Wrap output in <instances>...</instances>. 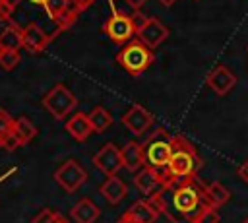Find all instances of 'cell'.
<instances>
[{
    "label": "cell",
    "instance_id": "obj_1",
    "mask_svg": "<svg viewBox=\"0 0 248 223\" xmlns=\"http://www.w3.org/2000/svg\"><path fill=\"white\" fill-rule=\"evenodd\" d=\"M147 202L169 217L170 223H196L205 207L211 206L207 196V184L198 176L169 180Z\"/></svg>",
    "mask_w": 248,
    "mask_h": 223
},
{
    "label": "cell",
    "instance_id": "obj_2",
    "mask_svg": "<svg viewBox=\"0 0 248 223\" xmlns=\"http://www.w3.org/2000/svg\"><path fill=\"white\" fill-rule=\"evenodd\" d=\"M200 167H202V159L196 147L184 136H172V155L167 165V182L196 176Z\"/></svg>",
    "mask_w": 248,
    "mask_h": 223
},
{
    "label": "cell",
    "instance_id": "obj_3",
    "mask_svg": "<svg viewBox=\"0 0 248 223\" xmlns=\"http://www.w3.org/2000/svg\"><path fill=\"white\" fill-rule=\"evenodd\" d=\"M118 64L132 76H140L143 70H147L153 62V48L143 45L140 39L128 41L124 48L116 54Z\"/></svg>",
    "mask_w": 248,
    "mask_h": 223
},
{
    "label": "cell",
    "instance_id": "obj_4",
    "mask_svg": "<svg viewBox=\"0 0 248 223\" xmlns=\"http://www.w3.org/2000/svg\"><path fill=\"white\" fill-rule=\"evenodd\" d=\"M143 153H145V165L147 167L167 169L169 159L172 155V136L163 128L155 130L147 138V142L143 145Z\"/></svg>",
    "mask_w": 248,
    "mask_h": 223
},
{
    "label": "cell",
    "instance_id": "obj_5",
    "mask_svg": "<svg viewBox=\"0 0 248 223\" xmlns=\"http://www.w3.org/2000/svg\"><path fill=\"white\" fill-rule=\"evenodd\" d=\"M76 105H78V99H76L74 93H72L66 85H62V83H58V85H54L52 89H48L46 95L43 97V107H45L54 118H58V120L66 118V116L76 109Z\"/></svg>",
    "mask_w": 248,
    "mask_h": 223
},
{
    "label": "cell",
    "instance_id": "obj_6",
    "mask_svg": "<svg viewBox=\"0 0 248 223\" xmlns=\"http://www.w3.org/2000/svg\"><path fill=\"white\" fill-rule=\"evenodd\" d=\"M54 180L58 182L60 188H64L68 194H72L83 186V182L87 180V173L76 159H68L54 171Z\"/></svg>",
    "mask_w": 248,
    "mask_h": 223
},
{
    "label": "cell",
    "instance_id": "obj_7",
    "mask_svg": "<svg viewBox=\"0 0 248 223\" xmlns=\"http://www.w3.org/2000/svg\"><path fill=\"white\" fill-rule=\"evenodd\" d=\"M93 165L107 176L116 175L124 163H122V149H118L114 143H107L103 145L95 155H93Z\"/></svg>",
    "mask_w": 248,
    "mask_h": 223
},
{
    "label": "cell",
    "instance_id": "obj_8",
    "mask_svg": "<svg viewBox=\"0 0 248 223\" xmlns=\"http://www.w3.org/2000/svg\"><path fill=\"white\" fill-rule=\"evenodd\" d=\"M105 33L114 43H128L132 39V35H136V27H134L130 16L120 14V12H114L107 19V23H105Z\"/></svg>",
    "mask_w": 248,
    "mask_h": 223
},
{
    "label": "cell",
    "instance_id": "obj_9",
    "mask_svg": "<svg viewBox=\"0 0 248 223\" xmlns=\"http://www.w3.org/2000/svg\"><path fill=\"white\" fill-rule=\"evenodd\" d=\"M134 184H136V188H138L141 194H145V196L149 198V196L157 194L167 182H165V176H163L161 171H157V169L145 165V167H141L140 173L134 176Z\"/></svg>",
    "mask_w": 248,
    "mask_h": 223
},
{
    "label": "cell",
    "instance_id": "obj_10",
    "mask_svg": "<svg viewBox=\"0 0 248 223\" xmlns=\"http://www.w3.org/2000/svg\"><path fill=\"white\" fill-rule=\"evenodd\" d=\"M122 124L136 136H141L151 124H153V116L141 107V105H132L128 109V112L122 114Z\"/></svg>",
    "mask_w": 248,
    "mask_h": 223
},
{
    "label": "cell",
    "instance_id": "obj_11",
    "mask_svg": "<svg viewBox=\"0 0 248 223\" xmlns=\"http://www.w3.org/2000/svg\"><path fill=\"white\" fill-rule=\"evenodd\" d=\"M205 83L211 91H215L217 95H227L234 83H236V76L227 68V66H215L207 78H205Z\"/></svg>",
    "mask_w": 248,
    "mask_h": 223
},
{
    "label": "cell",
    "instance_id": "obj_12",
    "mask_svg": "<svg viewBox=\"0 0 248 223\" xmlns=\"http://www.w3.org/2000/svg\"><path fill=\"white\" fill-rule=\"evenodd\" d=\"M136 35H138V39H140L143 45H147L149 48H157V47L169 37V29H167L157 17H149V19L145 21V25H143Z\"/></svg>",
    "mask_w": 248,
    "mask_h": 223
},
{
    "label": "cell",
    "instance_id": "obj_13",
    "mask_svg": "<svg viewBox=\"0 0 248 223\" xmlns=\"http://www.w3.org/2000/svg\"><path fill=\"white\" fill-rule=\"evenodd\" d=\"M50 43V35H46L39 25L29 23L23 29V48L31 54H37L41 50L46 48V45Z\"/></svg>",
    "mask_w": 248,
    "mask_h": 223
},
{
    "label": "cell",
    "instance_id": "obj_14",
    "mask_svg": "<svg viewBox=\"0 0 248 223\" xmlns=\"http://www.w3.org/2000/svg\"><path fill=\"white\" fill-rule=\"evenodd\" d=\"M122 163L124 169L136 173L141 167H145V153H143V145H140L138 142H128L122 147Z\"/></svg>",
    "mask_w": 248,
    "mask_h": 223
},
{
    "label": "cell",
    "instance_id": "obj_15",
    "mask_svg": "<svg viewBox=\"0 0 248 223\" xmlns=\"http://www.w3.org/2000/svg\"><path fill=\"white\" fill-rule=\"evenodd\" d=\"M66 130H68V134H70L76 142H83V140H87V136H89L91 132H95V130H93V124H91V120H89V114H83V112H76V114L66 122Z\"/></svg>",
    "mask_w": 248,
    "mask_h": 223
},
{
    "label": "cell",
    "instance_id": "obj_16",
    "mask_svg": "<svg viewBox=\"0 0 248 223\" xmlns=\"http://www.w3.org/2000/svg\"><path fill=\"white\" fill-rule=\"evenodd\" d=\"M70 215H72V219H74L76 223H95V221L99 219V215H101V209L97 207V204H95L93 200L83 198V200H79V202L72 207Z\"/></svg>",
    "mask_w": 248,
    "mask_h": 223
},
{
    "label": "cell",
    "instance_id": "obj_17",
    "mask_svg": "<svg viewBox=\"0 0 248 223\" xmlns=\"http://www.w3.org/2000/svg\"><path fill=\"white\" fill-rule=\"evenodd\" d=\"M126 192H128V188H126L124 180L118 178L116 175L107 176V180L101 184V194L105 196V200H107L108 204H120V202L124 200Z\"/></svg>",
    "mask_w": 248,
    "mask_h": 223
},
{
    "label": "cell",
    "instance_id": "obj_18",
    "mask_svg": "<svg viewBox=\"0 0 248 223\" xmlns=\"http://www.w3.org/2000/svg\"><path fill=\"white\" fill-rule=\"evenodd\" d=\"M134 221H138V223H155V219L161 215L147 200H140V202H136L128 211H126Z\"/></svg>",
    "mask_w": 248,
    "mask_h": 223
},
{
    "label": "cell",
    "instance_id": "obj_19",
    "mask_svg": "<svg viewBox=\"0 0 248 223\" xmlns=\"http://www.w3.org/2000/svg\"><path fill=\"white\" fill-rule=\"evenodd\" d=\"M0 47L2 50H19L23 47V29L17 25H8L0 33Z\"/></svg>",
    "mask_w": 248,
    "mask_h": 223
},
{
    "label": "cell",
    "instance_id": "obj_20",
    "mask_svg": "<svg viewBox=\"0 0 248 223\" xmlns=\"http://www.w3.org/2000/svg\"><path fill=\"white\" fill-rule=\"evenodd\" d=\"M79 8H78V4H76V0H70L68 2V6L52 19L54 21V27L58 29V31H64V29H70L72 25H74V21L78 19V16H79Z\"/></svg>",
    "mask_w": 248,
    "mask_h": 223
},
{
    "label": "cell",
    "instance_id": "obj_21",
    "mask_svg": "<svg viewBox=\"0 0 248 223\" xmlns=\"http://www.w3.org/2000/svg\"><path fill=\"white\" fill-rule=\"evenodd\" d=\"M207 196H209V202H211L213 207H221L231 200L229 188L219 180H213V182L207 184Z\"/></svg>",
    "mask_w": 248,
    "mask_h": 223
},
{
    "label": "cell",
    "instance_id": "obj_22",
    "mask_svg": "<svg viewBox=\"0 0 248 223\" xmlns=\"http://www.w3.org/2000/svg\"><path fill=\"white\" fill-rule=\"evenodd\" d=\"M14 132L17 134V138L21 140V143H29L35 136H37V126L27 118V116H19L14 124Z\"/></svg>",
    "mask_w": 248,
    "mask_h": 223
},
{
    "label": "cell",
    "instance_id": "obj_23",
    "mask_svg": "<svg viewBox=\"0 0 248 223\" xmlns=\"http://www.w3.org/2000/svg\"><path fill=\"white\" fill-rule=\"evenodd\" d=\"M89 120H91V124H93V130H95V132H105V130L112 124L110 112H108L107 109H103V107H95V109L89 112Z\"/></svg>",
    "mask_w": 248,
    "mask_h": 223
},
{
    "label": "cell",
    "instance_id": "obj_24",
    "mask_svg": "<svg viewBox=\"0 0 248 223\" xmlns=\"http://www.w3.org/2000/svg\"><path fill=\"white\" fill-rule=\"evenodd\" d=\"M19 60H21V56L17 50H2V54H0V66L4 70H14L19 64Z\"/></svg>",
    "mask_w": 248,
    "mask_h": 223
},
{
    "label": "cell",
    "instance_id": "obj_25",
    "mask_svg": "<svg viewBox=\"0 0 248 223\" xmlns=\"http://www.w3.org/2000/svg\"><path fill=\"white\" fill-rule=\"evenodd\" d=\"M19 145H23V143H21V140L17 138V134L14 130L10 134H6L4 138H0V147L6 149V151H16Z\"/></svg>",
    "mask_w": 248,
    "mask_h": 223
},
{
    "label": "cell",
    "instance_id": "obj_26",
    "mask_svg": "<svg viewBox=\"0 0 248 223\" xmlns=\"http://www.w3.org/2000/svg\"><path fill=\"white\" fill-rule=\"evenodd\" d=\"M68 2H70V0H46V4H45L43 8H45L46 14L50 16V19H54V17L68 6Z\"/></svg>",
    "mask_w": 248,
    "mask_h": 223
},
{
    "label": "cell",
    "instance_id": "obj_27",
    "mask_svg": "<svg viewBox=\"0 0 248 223\" xmlns=\"http://www.w3.org/2000/svg\"><path fill=\"white\" fill-rule=\"evenodd\" d=\"M60 217H62V215L56 213V211H52V209H43V211H39V213L33 217L31 223H58Z\"/></svg>",
    "mask_w": 248,
    "mask_h": 223
},
{
    "label": "cell",
    "instance_id": "obj_28",
    "mask_svg": "<svg viewBox=\"0 0 248 223\" xmlns=\"http://www.w3.org/2000/svg\"><path fill=\"white\" fill-rule=\"evenodd\" d=\"M14 124H16V120L4 109H0V138H4L6 134H10L14 130Z\"/></svg>",
    "mask_w": 248,
    "mask_h": 223
},
{
    "label": "cell",
    "instance_id": "obj_29",
    "mask_svg": "<svg viewBox=\"0 0 248 223\" xmlns=\"http://www.w3.org/2000/svg\"><path fill=\"white\" fill-rule=\"evenodd\" d=\"M196 223H219V211H217V207H213V206L205 207L202 211V215L198 217Z\"/></svg>",
    "mask_w": 248,
    "mask_h": 223
},
{
    "label": "cell",
    "instance_id": "obj_30",
    "mask_svg": "<svg viewBox=\"0 0 248 223\" xmlns=\"http://www.w3.org/2000/svg\"><path fill=\"white\" fill-rule=\"evenodd\" d=\"M130 17H132V23H134V27H136V33H138V31H140V29L145 25V21L149 19V17H147L145 14H141L140 10H136V12H134Z\"/></svg>",
    "mask_w": 248,
    "mask_h": 223
},
{
    "label": "cell",
    "instance_id": "obj_31",
    "mask_svg": "<svg viewBox=\"0 0 248 223\" xmlns=\"http://www.w3.org/2000/svg\"><path fill=\"white\" fill-rule=\"evenodd\" d=\"M12 12H14V8L10 4H6L4 0H0V19H10Z\"/></svg>",
    "mask_w": 248,
    "mask_h": 223
},
{
    "label": "cell",
    "instance_id": "obj_32",
    "mask_svg": "<svg viewBox=\"0 0 248 223\" xmlns=\"http://www.w3.org/2000/svg\"><path fill=\"white\" fill-rule=\"evenodd\" d=\"M236 175H238V178H240L244 184H248V159L236 169Z\"/></svg>",
    "mask_w": 248,
    "mask_h": 223
},
{
    "label": "cell",
    "instance_id": "obj_33",
    "mask_svg": "<svg viewBox=\"0 0 248 223\" xmlns=\"http://www.w3.org/2000/svg\"><path fill=\"white\" fill-rule=\"evenodd\" d=\"M93 2H95V0H76V4H78V8H79L81 12H83V10H87V8H89V6L93 4Z\"/></svg>",
    "mask_w": 248,
    "mask_h": 223
},
{
    "label": "cell",
    "instance_id": "obj_34",
    "mask_svg": "<svg viewBox=\"0 0 248 223\" xmlns=\"http://www.w3.org/2000/svg\"><path fill=\"white\" fill-rule=\"evenodd\" d=\"M126 2H128V6L134 8V10H140V8L145 4V0H126Z\"/></svg>",
    "mask_w": 248,
    "mask_h": 223
},
{
    "label": "cell",
    "instance_id": "obj_35",
    "mask_svg": "<svg viewBox=\"0 0 248 223\" xmlns=\"http://www.w3.org/2000/svg\"><path fill=\"white\" fill-rule=\"evenodd\" d=\"M4 2H6V4H10L12 8H16V6H19V2H21V0H4Z\"/></svg>",
    "mask_w": 248,
    "mask_h": 223
},
{
    "label": "cell",
    "instance_id": "obj_36",
    "mask_svg": "<svg viewBox=\"0 0 248 223\" xmlns=\"http://www.w3.org/2000/svg\"><path fill=\"white\" fill-rule=\"evenodd\" d=\"M159 2H161L163 6H172V4L176 2V0H159Z\"/></svg>",
    "mask_w": 248,
    "mask_h": 223
},
{
    "label": "cell",
    "instance_id": "obj_37",
    "mask_svg": "<svg viewBox=\"0 0 248 223\" xmlns=\"http://www.w3.org/2000/svg\"><path fill=\"white\" fill-rule=\"evenodd\" d=\"M58 223H68V221H66L64 217H60V221H58Z\"/></svg>",
    "mask_w": 248,
    "mask_h": 223
},
{
    "label": "cell",
    "instance_id": "obj_38",
    "mask_svg": "<svg viewBox=\"0 0 248 223\" xmlns=\"http://www.w3.org/2000/svg\"><path fill=\"white\" fill-rule=\"evenodd\" d=\"M242 223H248V215H246V217H244V221H242Z\"/></svg>",
    "mask_w": 248,
    "mask_h": 223
},
{
    "label": "cell",
    "instance_id": "obj_39",
    "mask_svg": "<svg viewBox=\"0 0 248 223\" xmlns=\"http://www.w3.org/2000/svg\"><path fill=\"white\" fill-rule=\"evenodd\" d=\"M0 54H2V47H0Z\"/></svg>",
    "mask_w": 248,
    "mask_h": 223
},
{
    "label": "cell",
    "instance_id": "obj_40",
    "mask_svg": "<svg viewBox=\"0 0 248 223\" xmlns=\"http://www.w3.org/2000/svg\"><path fill=\"white\" fill-rule=\"evenodd\" d=\"M110 2H116V0H110Z\"/></svg>",
    "mask_w": 248,
    "mask_h": 223
}]
</instances>
